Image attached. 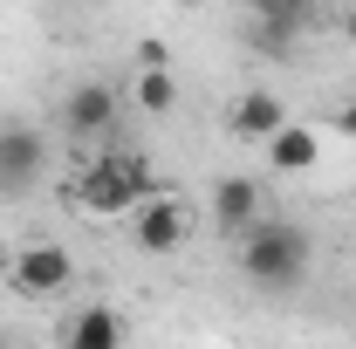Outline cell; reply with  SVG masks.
<instances>
[{
	"mask_svg": "<svg viewBox=\"0 0 356 349\" xmlns=\"http://www.w3.org/2000/svg\"><path fill=\"white\" fill-rule=\"evenodd\" d=\"M144 199H151V165L137 151H103L76 178V206L83 213H103V219H131Z\"/></svg>",
	"mask_w": 356,
	"mask_h": 349,
	"instance_id": "obj_2",
	"label": "cell"
},
{
	"mask_svg": "<svg viewBox=\"0 0 356 349\" xmlns=\"http://www.w3.org/2000/svg\"><path fill=\"white\" fill-rule=\"evenodd\" d=\"M117 110H124V96L110 83H76L69 89V103H62V124L76 137H103L110 124H117Z\"/></svg>",
	"mask_w": 356,
	"mask_h": 349,
	"instance_id": "obj_6",
	"label": "cell"
},
{
	"mask_svg": "<svg viewBox=\"0 0 356 349\" xmlns=\"http://www.w3.org/2000/svg\"><path fill=\"white\" fill-rule=\"evenodd\" d=\"M336 131H350V137H356V103H343V110H336Z\"/></svg>",
	"mask_w": 356,
	"mask_h": 349,
	"instance_id": "obj_13",
	"label": "cell"
},
{
	"mask_svg": "<svg viewBox=\"0 0 356 349\" xmlns=\"http://www.w3.org/2000/svg\"><path fill=\"white\" fill-rule=\"evenodd\" d=\"M7 281H14V295L48 302V295H62V288L76 281V261H69L62 240H28V247L7 254Z\"/></svg>",
	"mask_w": 356,
	"mask_h": 349,
	"instance_id": "obj_3",
	"label": "cell"
},
{
	"mask_svg": "<svg viewBox=\"0 0 356 349\" xmlns=\"http://www.w3.org/2000/svg\"><path fill=\"white\" fill-rule=\"evenodd\" d=\"M315 240L295 226V219H261L254 233H240V274L261 288V295H288L309 281Z\"/></svg>",
	"mask_w": 356,
	"mask_h": 349,
	"instance_id": "obj_1",
	"label": "cell"
},
{
	"mask_svg": "<svg viewBox=\"0 0 356 349\" xmlns=\"http://www.w3.org/2000/svg\"><path fill=\"white\" fill-rule=\"evenodd\" d=\"M281 124H288V103H281L274 89H247V96H233V110H226V131L247 137V144H267Z\"/></svg>",
	"mask_w": 356,
	"mask_h": 349,
	"instance_id": "obj_7",
	"label": "cell"
},
{
	"mask_svg": "<svg viewBox=\"0 0 356 349\" xmlns=\"http://www.w3.org/2000/svg\"><path fill=\"white\" fill-rule=\"evenodd\" d=\"M62 349H124V322H117V308H103V302L76 308V315L62 322Z\"/></svg>",
	"mask_w": 356,
	"mask_h": 349,
	"instance_id": "obj_8",
	"label": "cell"
},
{
	"mask_svg": "<svg viewBox=\"0 0 356 349\" xmlns=\"http://www.w3.org/2000/svg\"><path fill=\"white\" fill-rule=\"evenodd\" d=\"M48 172V144L35 124H0V199H21L35 192Z\"/></svg>",
	"mask_w": 356,
	"mask_h": 349,
	"instance_id": "obj_4",
	"label": "cell"
},
{
	"mask_svg": "<svg viewBox=\"0 0 356 349\" xmlns=\"http://www.w3.org/2000/svg\"><path fill=\"white\" fill-rule=\"evenodd\" d=\"M343 42L356 48V7H350V14H343Z\"/></svg>",
	"mask_w": 356,
	"mask_h": 349,
	"instance_id": "obj_14",
	"label": "cell"
},
{
	"mask_svg": "<svg viewBox=\"0 0 356 349\" xmlns=\"http://www.w3.org/2000/svg\"><path fill=\"white\" fill-rule=\"evenodd\" d=\"M213 219L226 233H254L261 226V185L254 178H220L213 185Z\"/></svg>",
	"mask_w": 356,
	"mask_h": 349,
	"instance_id": "obj_9",
	"label": "cell"
},
{
	"mask_svg": "<svg viewBox=\"0 0 356 349\" xmlns=\"http://www.w3.org/2000/svg\"><path fill=\"white\" fill-rule=\"evenodd\" d=\"M315 158H322V137H315L309 124H295V117L267 137V165H274V172H315Z\"/></svg>",
	"mask_w": 356,
	"mask_h": 349,
	"instance_id": "obj_10",
	"label": "cell"
},
{
	"mask_svg": "<svg viewBox=\"0 0 356 349\" xmlns=\"http://www.w3.org/2000/svg\"><path fill=\"white\" fill-rule=\"evenodd\" d=\"M131 240L144 247V254H178V247L192 240V213H185V199L151 192V199L131 213Z\"/></svg>",
	"mask_w": 356,
	"mask_h": 349,
	"instance_id": "obj_5",
	"label": "cell"
},
{
	"mask_svg": "<svg viewBox=\"0 0 356 349\" xmlns=\"http://www.w3.org/2000/svg\"><path fill=\"white\" fill-rule=\"evenodd\" d=\"M295 28H302L295 7H261V35L267 42H295Z\"/></svg>",
	"mask_w": 356,
	"mask_h": 349,
	"instance_id": "obj_12",
	"label": "cell"
},
{
	"mask_svg": "<svg viewBox=\"0 0 356 349\" xmlns=\"http://www.w3.org/2000/svg\"><path fill=\"white\" fill-rule=\"evenodd\" d=\"M131 103L137 110H151V117H165L178 103V83H172V69H137V83H131Z\"/></svg>",
	"mask_w": 356,
	"mask_h": 349,
	"instance_id": "obj_11",
	"label": "cell"
}]
</instances>
